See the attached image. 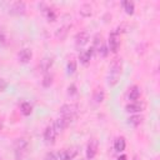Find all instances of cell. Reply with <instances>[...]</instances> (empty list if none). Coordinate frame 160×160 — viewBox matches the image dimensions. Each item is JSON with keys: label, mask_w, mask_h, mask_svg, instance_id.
<instances>
[{"label": "cell", "mask_w": 160, "mask_h": 160, "mask_svg": "<svg viewBox=\"0 0 160 160\" xmlns=\"http://www.w3.org/2000/svg\"><path fill=\"white\" fill-rule=\"evenodd\" d=\"M52 62H54L52 58H49V56L44 58V59L40 61V69H41V71L46 72L48 70H50V68L52 66Z\"/></svg>", "instance_id": "obj_15"}, {"label": "cell", "mask_w": 160, "mask_h": 160, "mask_svg": "<svg viewBox=\"0 0 160 160\" xmlns=\"http://www.w3.org/2000/svg\"><path fill=\"white\" fill-rule=\"evenodd\" d=\"M6 86H8L6 81H5L4 79H0V90H1V91H4V90L6 89Z\"/></svg>", "instance_id": "obj_29"}, {"label": "cell", "mask_w": 160, "mask_h": 160, "mask_svg": "<svg viewBox=\"0 0 160 160\" xmlns=\"http://www.w3.org/2000/svg\"><path fill=\"white\" fill-rule=\"evenodd\" d=\"M118 160H126V155H120L118 158Z\"/></svg>", "instance_id": "obj_31"}, {"label": "cell", "mask_w": 160, "mask_h": 160, "mask_svg": "<svg viewBox=\"0 0 160 160\" xmlns=\"http://www.w3.org/2000/svg\"><path fill=\"white\" fill-rule=\"evenodd\" d=\"M125 146H126V142H125V139H124L122 136L118 138V139L114 141V149H115V151H118V152L124 151V150H125Z\"/></svg>", "instance_id": "obj_19"}, {"label": "cell", "mask_w": 160, "mask_h": 160, "mask_svg": "<svg viewBox=\"0 0 160 160\" xmlns=\"http://www.w3.org/2000/svg\"><path fill=\"white\" fill-rule=\"evenodd\" d=\"M44 14L46 15V18H48V20H49V21H54V20H55V18H56L55 11H54L52 9H50V8H49Z\"/></svg>", "instance_id": "obj_24"}, {"label": "cell", "mask_w": 160, "mask_h": 160, "mask_svg": "<svg viewBox=\"0 0 160 160\" xmlns=\"http://www.w3.org/2000/svg\"><path fill=\"white\" fill-rule=\"evenodd\" d=\"M120 45V40H119V31L114 30L110 35H109V49L111 52H116Z\"/></svg>", "instance_id": "obj_4"}, {"label": "cell", "mask_w": 160, "mask_h": 160, "mask_svg": "<svg viewBox=\"0 0 160 160\" xmlns=\"http://www.w3.org/2000/svg\"><path fill=\"white\" fill-rule=\"evenodd\" d=\"M20 110H21V112H22L24 115H30L31 111H32V106L30 105V102L24 101V102H21V105H20Z\"/></svg>", "instance_id": "obj_22"}, {"label": "cell", "mask_w": 160, "mask_h": 160, "mask_svg": "<svg viewBox=\"0 0 160 160\" xmlns=\"http://www.w3.org/2000/svg\"><path fill=\"white\" fill-rule=\"evenodd\" d=\"M125 109H126L128 112H134L135 114V112H139V111L142 110V105L139 104V102H136V101H132V102H129L125 106Z\"/></svg>", "instance_id": "obj_17"}, {"label": "cell", "mask_w": 160, "mask_h": 160, "mask_svg": "<svg viewBox=\"0 0 160 160\" xmlns=\"http://www.w3.org/2000/svg\"><path fill=\"white\" fill-rule=\"evenodd\" d=\"M141 121H142V116H140V115H138V114H134V115H131V116L128 119V122H129L130 125H132V126L140 125Z\"/></svg>", "instance_id": "obj_21"}, {"label": "cell", "mask_w": 160, "mask_h": 160, "mask_svg": "<svg viewBox=\"0 0 160 160\" xmlns=\"http://www.w3.org/2000/svg\"><path fill=\"white\" fill-rule=\"evenodd\" d=\"M75 155V151H71L70 149H62L61 151H59L58 159L59 160H72Z\"/></svg>", "instance_id": "obj_13"}, {"label": "cell", "mask_w": 160, "mask_h": 160, "mask_svg": "<svg viewBox=\"0 0 160 160\" xmlns=\"http://www.w3.org/2000/svg\"><path fill=\"white\" fill-rule=\"evenodd\" d=\"M45 160H58V158H56V155L52 151H50V152H48L45 155Z\"/></svg>", "instance_id": "obj_28"}, {"label": "cell", "mask_w": 160, "mask_h": 160, "mask_svg": "<svg viewBox=\"0 0 160 160\" xmlns=\"http://www.w3.org/2000/svg\"><path fill=\"white\" fill-rule=\"evenodd\" d=\"M89 32L86 31V30H82V31H80V32H78L76 35H75V44H76V46H82V45H85L88 41H89Z\"/></svg>", "instance_id": "obj_8"}, {"label": "cell", "mask_w": 160, "mask_h": 160, "mask_svg": "<svg viewBox=\"0 0 160 160\" xmlns=\"http://www.w3.org/2000/svg\"><path fill=\"white\" fill-rule=\"evenodd\" d=\"M42 85L45 86V88H48V86H50L51 85V82H52V76L51 75H49V74H46L45 76H44V79H42Z\"/></svg>", "instance_id": "obj_26"}, {"label": "cell", "mask_w": 160, "mask_h": 160, "mask_svg": "<svg viewBox=\"0 0 160 160\" xmlns=\"http://www.w3.org/2000/svg\"><path fill=\"white\" fill-rule=\"evenodd\" d=\"M56 134L58 132H56V130L54 129L52 125L46 126V129L44 131V139H45V141L48 144H54L55 142V139H56Z\"/></svg>", "instance_id": "obj_6"}, {"label": "cell", "mask_w": 160, "mask_h": 160, "mask_svg": "<svg viewBox=\"0 0 160 160\" xmlns=\"http://www.w3.org/2000/svg\"><path fill=\"white\" fill-rule=\"evenodd\" d=\"M68 125H69V122H68L65 119H62L61 116H60L59 119H56V120L54 121V124H52V126H54V129L56 130V132L64 131V129H65Z\"/></svg>", "instance_id": "obj_11"}, {"label": "cell", "mask_w": 160, "mask_h": 160, "mask_svg": "<svg viewBox=\"0 0 160 160\" xmlns=\"http://www.w3.org/2000/svg\"><path fill=\"white\" fill-rule=\"evenodd\" d=\"M79 12H80V15L88 18V16H90V15L92 14V8H91V5H90L89 2H84V4L79 8Z\"/></svg>", "instance_id": "obj_16"}, {"label": "cell", "mask_w": 160, "mask_h": 160, "mask_svg": "<svg viewBox=\"0 0 160 160\" xmlns=\"http://www.w3.org/2000/svg\"><path fill=\"white\" fill-rule=\"evenodd\" d=\"M18 58H19V61H21V62L26 64V62H29V61L31 60V58H32V52H31V50H30V49L24 48V49H21V50L19 51Z\"/></svg>", "instance_id": "obj_9"}, {"label": "cell", "mask_w": 160, "mask_h": 160, "mask_svg": "<svg viewBox=\"0 0 160 160\" xmlns=\"http://www.w3.org/2000/svg\"><path fill=\"white\" fill-rule=\"evenodd\" d=\"M96 152H98V140L91 139L88 142V146H86V158L90 160L96 155Z\"/></svg>", "instance_id": "obj_7"}, {"label": "cell", "mask_w": 160, "mask_h": 160, "mask_svg": "<svg viewBox=\"0 0 160 160\" xmlns=\"http://www.w3.org/2000/svg\"><path fill=\"white\" fill-rule=\"evenodd\" d=\"M69 29H70V25H62V26L58 28L56 31H55V38L58 40H64L66 38V35H68Z\"/></svg>", "instance_id": "obj_10"}, {"label": "cell", "mask_w": 160, "mask_h": 160, "mask_svg": "<svg viewBox=\"0 0 160 160\" xmlns=\"http://www.w3.org/2000/svg\"><path fill=\"white\" fill-rule=\"evenodd\" d=\"M28 140L24 139V138H20V139H16L15 142H14V152H15V156L16 159H22L24 155L26 154L28 151Z\"/></svg>", "instance_id": "obj_3"}, {"label": "cell", "mask_w": 160, "mask_h": 160, "mask_svg": "<svg viewBox=\"0 0 160 160\" xmlns=\"http://www.w3.org/2000/svg\"><path fill=\"white\" fill-rule=\"evenodd\" d=\"M75 70H76V61L75 60H70L68 62V72L72 74V72H75Z\"/></svg>", "instance_id": "obj_25"}, {"label": "cell", "mask_w": 160, "mask_h": 160, "mask_svg": "<svg viewBox=\"0 0 160 160\" xmlns=\"http://www.w3.org/2000/svg\"><path fill=\"white\" fill-rule=\"evenodd\" d=\"M5 41H6L5 35L4 34H0V44H5Z\"/></svg>", "instance_id": "obj_30"}, {"label": "cell", "mask_w": 160, "mask_h": 160, "mask_svg": "<svg viewBox=\"0 0 160 160\" xmlns=\"http://www.w3.org/2000/svg\"><path fill=\"white\" fill-rule=\"evenodd\" d=\"M78 112V106L75 104H64L61 108H60V114H61V118L65 119L69 124L72 121V119L75 118Z\"/></svg>", "instance_id": "obj_2"}, {"label": "cell", "mask_w": 160, "mask_h": 160, "mask_svg": "<svg viewBox=\"0 0 160 160\" xmlns=\"http://www.w3.org/2000/svg\"><path fill=\"white\" fill-rule=\"evenodd\" d=\"M121 69H122V64H121V59H114L110 69H109V75H108V82L110 85H116L120 75H121Z\"/></svg>", "instance_id": "obj_1"}, {"label": "cell", "mask_w": 160, "mask_h": 160, "mask_svg": "<svg viewBox=\"0 0 160 160\" xmlns=\"http://www.w3.org/2000/svg\"><path fill=\"white\" fill-rule=\"evenodd\" d=\"M102 46H104V44H102V40H101V36L99 34H96L95 38H94V44H92V48L91 49H92V51L99 52Z\"/></svg>", "instance_id": "obj_20"}, {"label": "cell", "mask_w": 160, "mask_h": 160, "mask_svg": "<svg viewBox=\"0 0 160 160\" xmlns=\"http://www.w3.org/2000/svg\"><path fill=\"white\" fill-rule=\"evenodd\" d=\"M139 96H140V88L136 86V85L131 86V88L129 89V91H128V98H129V100L135 101V100L139 99Z\"/></svg>", "instance_id": "obj_14"}, {"label": "cell", "mask_w": 160, "mask_h": 160, "mask_svg": "<svg viewBox=\"0 0 160 160\" xmlns=\"http://www.w3.org/2000/svg\"><path fill=\"white\" fill-rule=\"evenodd\" d=\"M122 6H124V9H125V11L128 12V14H132L134 12V2L132 1H122Z\"/></svg>", "instance_id": "obj_23"}, {"label": "cell", "mask_w": 160, "mask_h": 160, "mask_svg": "<svg viewBox=\"0 0 160 160\" xmlns=\"http://www.w3.org/2000/svg\"><path fill=\"white\" fill-rule=\"evenodd\" d=\"M92 49H86V50H82L79 55V60L81 64H88L91 59V55H92Z\"/></svg>", "instance_id": "obj_12"}, {"label": "cell", "mask_w": 160, "mask_h": 160, "mask_svg": "<svg viewBox=\"0 0 160 160\" xmlns=\"http://www.w3.org/2000/svg\"><path fill=\"white\" fill-rule=\"evenodd\" d=\"M68 94L69 95H75L76 94V86L74 84H71L69 88H68Z\"/></svg>", "instance_id": "obj_27"}, {"label": "cell", "mask_w": 160, "mask_h": 160, "mask_svg": "<svg viewBox=\"0 0 160 160\" xmlns=\"http://www.w3.org/2000/svg\"><path fill=\"white\" fill-rule=\"evenodd\" d=\"M104 98H105V92H104V90H102L101 88H98V89L94 90V92H92V99H94L95 102H98V104L102 102Z\"/></svg>", "instance_id": "obj_18"}, {"label": "cell", "mask_w": 160, "mask_h": 160, "mask_svg": "<svg viewBox=\"0 0 160 160\" xmlns=\"http://www.w3.org/2000/svg\"><path fill=\"white\" fill-rule=\"evenodd\" d=\"M26 10V5L24 1H14L10 4L9 6V11L11 14H16V15H20V14H24Z\"/></svg>", "instance_id": "obj_5"}]
</instances>
